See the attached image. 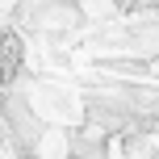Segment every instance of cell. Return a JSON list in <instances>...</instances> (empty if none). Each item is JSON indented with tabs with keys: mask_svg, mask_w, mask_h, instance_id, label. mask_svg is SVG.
<instances>
[{
	"mask_svg": "<svg viewBox=\"0 0 159 159\" xmlns=\"http://www.w3.org/2000/svg\"><path fill=\"white\" fill-rule=\"evenodd\" d=\"M21 63H25L21 38H17V34H4V38H0V84H13L17 71H21Z\"/></svg>",
	"mask_w": 159,
	"mask_h": 159,
	"instance_id": "obj_1",
	"label": "cell"
}]
</instances>
